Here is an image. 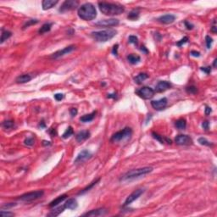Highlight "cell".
<instances>
[{
    "label": "cell",
    "mask_w": 217,
    "mask_h": 217,
    "mask_svg": "<svg viewBox=\"0 0 217 217\" xmlns=\"http://www.w3.org/2000/svg\"><path fill=\"white\" fill-rule=\"evenodd\" d=\"M59 3V1L57 0H43L42 2V9L43 10H48L52 9L54 7L57 3Z\"/></svg>",
    "instance_id": "19"
},
{
    "label": "cell",
    "mask_w": 217,
    "mask_h": 217,
    "mask_svg": "<svg viewBox=\"0 0 217 217\" xmlns=\"http://www.w3.org/2000/svg\"><path fill=\"white\" fill-rule=\"evenodd\" d=\"M168 103V100L166 98H163L159 100H153L151 101V105L152 107L156 109V110H162L166 107Z\"/></svg>",
    "instance_id": "13"
},
{
    "label": "cell",
    "mask_w": 217,
    "mask_h": 217,
    "mask_svg": "<svg viewBox=\"0 0 217 217\" xmlns=\"http://www.w3.org/2000/svg\"><path fill=\"white\" fill-rule=\"evenodd\" d=\"M98 7L100 11L108 16H119L125 11L123 5L117 3H107V2H99Z\"/></svg>",
    "instance_id": "1"
},
{
    "label": "cell",
    "mask_w": 217,
    "mask_h": 217,
    "mask_svg": "<svg viewBox=\"0 0 217 217\" xmlns=\"http://www.w3.org/2000/svg\"><path fill=\"white\" fill-rule=\"evenodd\" d=\"M73 133H74L73 128L71 127H69L67 129H66V131L64 132V134L62 135V137H63V138H65V139H66V138L70 137L71 136H72Z\"/></svg>",
    "instance_id": "33"
},
{
    "label": "cell",
    "mask_w": 217,
    "mask_h": 217,
    "mask_svg": "<svg viewBox=\"0 0 217 217\" xmlns=\"http://www.w3.org/2000/svg\"><path fill=\"white\" fill-rule=\"evenodd\" d=\"M66 199H67V195H66V194H63V195H61V196H59L58 198L54 199V200L49 204V207H50V208H54L55 206H58L59 204H61L63 201H65Z\"/></svg>",
    "instance_id": "22"
},
{
    "label": "cell",
    "mask_w": 217,
    "mask_h": 217,
    "mask_svg": "<svg viewBox=\"0 0 217 217\" xmlns=\"http://www.w3.org/2000/svg\"><path fill=\"white\" fill-rule=\"evenodd\" d=\"M199 143L201 145H204V146H208V147H210L212 146V144L210 142H209L206 138L204 137H200L199 138Z\"/></svg>",
    "instance_id": "35"
},
{
    "label": "cell",
    "mask_w": 217,
    "mask_h": 217,
    "mask_svg": "<svg viewBox=\"0 0 217 217\" xmlns=\"http://www.w3.org/2000/svg\"><path fill=\"white\" fill-rule=\"evenodd\" d=\"M202 127L204 129V130H208L209 129V121H204L203 122V124H202Z\"/></svg>",
    "instance_id": "49"
},
{
    "label": "cell",
    "mask_w": 217,
    "mask_h": 217,
    "mask_svg": "<svg viewBox=\"0 0 217 217\" xmlns=\"http://www.w3.org/2000/svg\"><path fill=\"white\" fill-rule=\"evenodd\" d=\"M107 214V210L105 209H97L92 210L88 213H85L83 216H102Z\"/></svg>",
    "instance_id": "17"
},
{
    "label": "cell",
    "mask_w": 217,
    "mask_h": 217,
    "mask_svg": "<svg viewBox=\"0 0 217 217\" xmlns=\"http://www.w3.org/2000/svg\"><path fill=\"white\" fill-rule=\"evenodd\" d=\"M54 98L57 100V101H61L63 98H64V94L62 93H56L54 95Z\"/></svg>",
    "instance_id": "44"
},
{
    "label": "cell",
    "mask_w": 217,
    "mask_h": 217,
    "mask_svg": "<svg viewBox=\"0 0 217 217\" xmlns=\"http://www.w3.org/2000/svg\"><path fill=\"white\" fill-rule=\"evenodd\" d=\"M152 136L154 139H156L157 141H159L160 144H164V143H167V144H171V140L166 138V137H163V136H160L159 135L158 133L156 132H152Z\"/></svg>",
    "instance_id": "23"
},
{
    "label": "cell",
    "mask_w": 217,
    "mask_h": 217,
    "mask_svg": "<svg viewBox=\"0 0 217 217\" xmlns=\"http://www.w3.org/2000/svg\"><path fill=\"white\" fill-rule=\"evenodd\" d=\"M175 20H176V16L174 15H170V14L164 15L157 19V20L162 24H171L175 21Z\"/></svg>",
    "instance_id": "16"
},
{
    "label": "cell",
    "mask_w": 217,
    "mask_h": 217,
    "mask_svg": "<svg viewBox=\"0 0 217 217\" xmlns=\"http://www.w3.org/2000/svg\"><path fill=\"white\" fill-rule=\"evenodd\" d=\"M42 144H43V145H49V144H50V142H47V141H43Z\"/></svg>",
    "instance_id": "54"
},
{
    "label": "cell",
    "mask_w": 217,
    "mask_h": 217,
    "mask_svg": "<svg viewBox=\"0 0 217 217\" xmlns=\"http://www.w3.org/2000/svg\"><path fill=\"white\" fill-rule=\"evenodd\" d=\"M128 40H129L130 43H132V44H135V45H137V43H138V38L136 36H130Z\"/></svg>",
    "instance_id": "40"
},
{
    "label": "cell",
    "mask_w": 217,
    "mask_h": 217,
    "mask_svg": "<svg viewBox=\"0 0 217 217\" xmlns=\"http://www.w3.org/2000/svg\"><path fill=\"white\" fill-rule=\"evenodd\" d=\"M148 78V75L147 73H140L137 76L134 77V81L137 84H141L144 81Z\"/></svg>",
    "instance_id": "25"
},
{
    "label": "cell",
    "mask_w": 217,
    "mask_h": 217,
    "mask_svg": "<svg viewBox=\"0 0 217 217\" xmlns=\"http://www.w3.org/2000/svg\"><path fill=\"white\" fill-rule=\"evenodd\" d=\"M153 168L149 167V166H146L143 168H138V169H133L131 170L127 171L126 174H124L121 178L120 181H123V182H127V181H131L141 177H144L146 175L151 173L153 171Z\"/></svg>",
    "instance_id": "2"
},
{
    "label": "cell",
    "mask_w": 217,
    "mask_h": 217,
    "mask_svg": "<svg viewBox=\"0 0 217 217\" xmlns=\"http://www.w3.org/2000/svg\"><path fill=\"white\" fill-rule=\"evenodd\" d=\"M211 111H212L211 108H210V107L206 106V108H205V115H209L211 113Z\"/></svg>",
    "instance_id": "51"
},
{
    "label": "cell",
    "mask_w": 217,
    "mask_h": 217,
    "mask_svg": "<svg viewBox=\"0 0 217 217\" xmlns=\"http://www.w3.org/2000/svg\"><path fill=\"white\" fill-rule=\"evenodd\" d=\"M216 29H217V27L216 26H213L212 27H211V32H213L214 34H216Z\"/></svg>",
    "instance_id": "53"
},
{
    "label": "cell",
    "mask_w": 217,
    "mask_h": 217,
    "mask_svg": "<svg viewBox=\"0 0 217 217\" xmlns=\"http://www.w3.org/2000/svg\"><path fill=\"white\" fill-rule=\"evenodd\" d=\"M43 194H44V192L42 190L30 192V193H27L21 195L19 198V200L23 201V202H32V201H34V200L42 198L43 196Z\"/></svg>",
    "instance_id": "6"
},
{
    "label": "cell",
    "mask_w": 217,
    "mask_h": 217,
    "mask_svg": "<svg viewBox=\"0 0 217 217\" xmlns=\"http://www.w3.org/2000/svg\"><path fill=\"white\" fill-rule=\"evenodd\" d=\"M138 17H139V11L136 10V9H134L131 12H130L129 15H128V16H127V18L129 19V20H137Z\"/></svg>",
    "instance_id": "31"
},
{
    "label": "cell",
    "mask_w": 217,
    "mask_h": 217,
    "mask_svg": "<svg viewBox=\"0 0 217 217\" xmlns=\"http://www.w3.org/2000/svg\"><path fill=\"white\" fill-rule=\"evenodd\" d=\"M32 79V76L30 74H22L16 77V82L17 83H26L30 82Z\"/></svg>",
    "instance_id": "20"
},
{
    "label": "cell",
    "mask_w": 217,
    "mask_h": 217,
    "mask_svg": "<svg viewBox=\"0 0 217 217\" xmlns=\"http://www.w3.org/2000/svg\"><path fill=\"white\" fill-rule=\"evenodd\" d=\"M25 144L27 145V146H32V145L34 144V139H33V137H27L25 140Z\"/></svg>",
    "instance_id": "42"
},
{
    "label": "cell",
    "mask_w": 217,
    "mask_h": 217,
    "mask_svg": "<svg viewBox=\"0 0 217 217\" xmlns=\"http://www.w3.org/2000/svg\"><path fill=\"white\" fill-rule=\"evenodd\" d=\"M190 54H191L192 56H193V57H199V56H200V53H199V52H197V51H194V50L191 51Z\"/></svg>",
    "instance_id": "50"
},
{
    "label": "cell",
    "mask_w": 217,
    "mask_h": 217,
    "mask_svg": "<svg viewBox=\"0 0 217 217\" xmlns=\"http://www.w3.org/2000/svg\"><path fill=\"white\" fill-rule=\"evenodd\" d=\"M99 180H100V179L98 178V179L95 180L94 181H92V182L91 183L89 186H88V187H85V188H84L83 190H82L81 192H79V193H78V194H83V193H85L86 192L89 191L91 188H92V187H94V186H95V185H96V184H97V183H98V182L99 181Z\"/></svg>",
    "instance_id": "32"
},
{
    "label": "cell",
    "mask_w": 217,
    "mask_h": 217,
    "mask_svg": "<svg viewBox=\"0 0 217 217\" xmlns=\"http://www.w3.org/2000/svg\"><path fill=\"white\" fill-rule=\"evenodd\" d=\"M205 42H206L207 49H210L212 46V43H213V39L210 36H205Z\"/></svg>",
    "instance_id": "38"
},
{
    "label": "cell",
    "mask_w": 217,
    "mask_h": 217,
    "mask_svg": "<svg viewBox=\"0 0 217 217\" xmlns=\"http://www.w3.org/2000/svg\"><path fill=\"white\" fill-rule=\"evenodd\" d=\"M36 23H38V20H27V22L24 25L23 28L25 29V28H26V27H29V26H32V25H35Z\"/></svg>",
    "instance_id": "39"
},
{
    "label": "cell",
    "mask_w": 217,
    "mask_h": 217,
    "mask_svg": "<svg viewBox=\"0 0 217 217\" xmlns=\"http://www.w3.org/2000/svg\"><path fill=\"white\" fill-rule=\"evenodd\" d=\"M135 92L140 98H142L143 99H146V100L152 98L154 95V90L149 87H143V88L136 90Z\"/></svg>",
    "instance_id": "7"
},
{
    "label": "cell",
    "mask_w": 217,
    "mask_h": 217,
    "mask_svg": "<svg viewBox=\"0 0 217 217\" xmlns=\"http://www.w3.org/2000/svg\"><path fill=\"white\" fill-rule=\"evenodd\" d=\"M117 34V32L114 29H107L103 31L92 32L91 33V36L93 40L99 42H105L108 40L112 39Z\"/></svg>",
    "instance_id": "4"
},
{
    "label": "cell",
    "mask_w": 217,
    "mask_h": 217,
    "mask_svg": "<svg viewBox=\"0 0 217 217\" xmlns=\"http://www.w3.org/2000/svg\"><path fill=\"white\" fill-rule=\"evenodd\" d=\"M16 205H17V204H16V203H9V204H3V205L1 206V209H2V210H4V209L9 210V209L13 208V207H15V206H16Z\"/></svg>",
    "instance_id": "37"
},
{
    "label": "cell",
    "mask_w": 217,
    "mask_h": 217,
    "mask_svg": "<svg viewBox=\"0 0 217 217\" xmlns=\"http://www.w3.org/2000/svg\"><path fill=\"white\" fill-rule=\"evenodd\" d=\"M11 36H12V32H9V31H4V30H3V31H2V34H1V40H0V42H1V43L4 42L5 41H7Z\"/></svg>",
    "instance_id": "30"
},
{
    "label": "cell",
    "mask_w": 217,
    "mask_h": 217,
    "mask_svg": "<svg viewBox=\"0 0 217 217\" xmlns=\"http://www.w3.org/2000/svg\"><path fill=\"white\" fill-rule=\"evenodd\" d=\"M75 47L74 45H70V46H68V47H66V48H65V49H63L61 50H59V51L55 52L54 54H53L50 56V58L51 59H59V58H60V57H62V56H64L65 54L71 53L72 51L75 50Z\"/></svg>",
    "instance_id": "11"
},
{
    "label": "cell",
    "mask_w": 217,
    "mask_h": 217,
    "mask_svg": "<svg viewBox=\"0 0 217 217\" xmlns=\"http://www.w3.org/2000/svg\"><path fill=\"white\" fill-rule=\"evenodd\" d=\"M92 157V154L90 151L85 149L82 150V152H80L78 154V155L76 156L75 160V163H79V162H84L86 160H88V159H90Z\"/></svg>",
    "instance_id": "14"
},
{
    "label": "cell",
    "mask_w": 217,
    "mask_h": 217,
    "mask_svg": "<svg viewBox=\"0 0 217 217\" xmlns=\"http://www.w3.org/2000/svg\"><path fill=\"white\" fill-rule=\"evenodd\" d=\"M70 113H71V116H75L77 114V109L75 108H71L70 109Z\"/></svg>",
    "instance_id": "48"
},
{
    "label": "cell",
    "mask_w": 217,
    "mask_h": 217,
    "mask_svg": "<svg viewBox=\"0 0 217 217\" xmlns=\"http://www.w3.org/2000/svg\"><path fill=\"white\" fill-rule=\"evenodd\" d=\"M132 134V130L130 127H126L123 130L115 132L112 137H111V142L114 143H119V142H123L125 140H128Z\"/></svg>",
    "instance_id": "5"
},
{
    "label": "cell",
    "mask_w": 217,
    "mask_h": 217,
    "mask_svg": "<svg viewBox=\"0 0 217 217\" xmlns=\"http://www.w3.org/2000/svg\"><path fill=\"white\" fill-rule=\"evenodd\" d=\"M186 91H187V93H189V94H195V93H197V88L196 87H194V86H190V87H187V88H186Z\"/></svg>",
    "instance_id": "36"
},
{
    "label": "cell",
    "mask_w": 217,
    "mask_h": 217,
    "mask_svg": "<svg viewBox=\"0 0 217 217\" xmlns=\"http://www.w3.org/2000/svg\"><path fill=\"white\" fill-rule=\"evenodd\" d=\"M201 71L205 72L207 75L210 74L211 72V67L210 66H208V67H201Z\"/></svg>",
    "instance_id": "45"
},
{
    "label": "cell",
    "mask_w": 217,
    "mask_h": 217,
    "mask_svg": "<svg viewBox=\"0 0 217 217\" xmlns=\"http://www.w3.org/2000/svg\"><path fill=\"white\" fill-rule=\"evenodd\" d=\"M53 24L52 23H45L42 25V26L39 29L38 32L40 34H43V33H46L48 32H49L51 30V27H52Z\"/></svg>",
    "instance_id": "28"
},
{
    "label": "cell",
    "mask_w": 217,
    "mask_h": 217,
    "mask_svg": "<svg viewBox=\"0 0 217 217\" xmlns=\"http://www.w3.org/2000/svg\"><path fill=\"white\" fill-rule=\"evenodd\" d=\"M187 41H188V37H187V36H184L183 38H181L180 41H178V42H177V45L178 47H181L183 44H185L186 42H187Z\"/></svg>",
    "instance_id": "41"
},
{
    "label": "cell",
    "mask_w": 217,
    "mask_h": 217,
    "mask_svg": "<svg viewBox=\"0 0 217 217\" xmlns=\"http://www.w3.org/2000/svg\"><path fill=\"white\" fill-rule=\"evenodd\" d=\"M127 60H128L131 64L136 65V64H137V63L140 62L141 58H140V56L136 55V54H129V55L127 56Z\"/></svg>",
    "instance_id": "26"
},
{
    "label": "cell",
    "mask_w": 217,
    "mask_h": 217,
    "mask_svg": "<svg viewBox=\"0 0 217 217\" xmlns=\"http://www.w3.org/2000/svg\"><path fill=\"white\" fill-rule=\"evenodd\" d=\"M65 210V208L64 205H63V206H59V207L54 209L53 210H51V212H50L48 216H59V214H61Z\"/></svg>",
    "instance_id": "27"
},
{
    "label": "cell",
    "mask_w": 217,
    "mask_h": 217,
    "mask_svg": "<svg viewBox=\"0 0 217 217\" xmlns=\"http://www.w3.org/2000/svg\"><path fill=\"white\" fill-rule=\"evenodd\" d=\"M77 14L80 18L86 21L92 20L97 16L96 9L90 3H86L82 4V6H80V8L78 9Z\"/></svg>",
    "instance_id": "3"
},
{
    "label": "cell",
    "mask_w": 217,
    "mask_h": 217,
    "mask_svg": "<svg viewBox=\"0 0 217 217\" xmlns=\"http://www.w3.org/2000/svg\"><path fill=\"white\" fill-rule=\"evenodd\" d=\"M175 142L177 145H181V146H189L193 144V139L187 136V135H178L175 138Z\"/></svg>",
    "instance_id": "9"
},
{
    "label": "cell",
    "mask_w": 217,
    "mask_h": 217,
    "mask_svg": "<svg viewBox=\"0 0 217 217\" xmlns=\"http://www.w3.org/2000/svg\"><path fill=\"white\" fill-rule=\"evenodd\" d=\"M0 215L2 216H15V214L14 213H12V212H6V211H4V210H2L1 212H0Z\"/></svg>",
    "instance_id": "43"
},
{
    "label": "cell",
    "mask_w": 217,
    "mask_h": 217,
    "mask_svg": "<svg viewBox=\"0 0 217 217\" xmlns=\"http://www.w3.org/2000/svg\"><path fill=\"white\" fill-rule=\"evenodd\" d=\"M79 5V2L78 1H75V0H66L65 1L60 9L59 11L60 12H66V11H70V10H73L75 9L77 6Z\"/></svg>",
    "instance_id": "8"
},
{
    "label": "cell",
    "mask_w": 217,
    "mask_h": 217,
    "mask_svg": "<svg viewBox=\"0 0 217 217\" xmlns=\"http://www.w3.org/2000/svg\"><path fill=\"white\" fill-rule=\"evenodd\" d=\"M141 50H142V51H145V53H146V54L148 53V50H147V49H145V47H142Z\"/></svg>",
    "instance_id": "55"
},
{
    "label": "cell",
    "mask_w": 217,
    "mask_h": 217,
    "mask_svg": "<svg viewBox=\"0 0 217 217\" xmlns=\"http://www.w3.org/2000/svg\"><path fill=\"white\" fill-rule=\"evenodd\" d=\"M144 193V189H137V190H135L133 193H131L128 197L126 199L125 203H124V206H127L129 204H131L132 202H134L135 200L138 199L143 193Z\"/></svg>",
    "instance_id": "10"
},
{
    "label": "cell",
    "mask_w": 217,
    "mask_h": 217,
    "mask_svg": "<svg viewBox=\"0 0 217 217\" xmlns=\"http://www.w3.org/2000/svg\"><path fill=\"white\" fill-rule=\"evenodd\" d=\"M177 128H178L179 130H184L186 127H187V122H186V120L183 119V118H181L179 120H177L175 123Z\"/></svg>",
    "instance_id": "29"
},
{
    "label": "cell",
    "mask_w": 217,
    "mask_h": 217,
    "mask_svg": "<svg viewBox=\"0 0 217 217\" xmlns=\"http://www.w3.org/2000/svg\"><path fill=\"white\" fill-rule=\"evenodd\" d=\"M216 59H215V60H214V64H213L214 67H216Z\"/></svg>",
    "instance_id": "56"
},
{
    "label": "cell",
    "mask_w": 217,
    "mask_h": 217,
    "mask_svg": "<svg viewBox=\"0 0 217 217\" xmlns=\"http://www.w3.org/2000/svg\"><path fill=\"white\" fill-rule=\"evenodd\" d=\"M171 88V84L166 81H160L155 86V91L158 92H163Z\"/></svg>",
    "instance_id": "15"
},
{
    "label": "cell",
    "mask_w": 217,
    "mask_h": 217,
    "mask_svg": "<svg viewBox=\"0 0 217 217\" xmlns=\"http://www.w3.org/2000/svg\"><path fill=\"white\" fill-rule=\"evenodd\" d=\"M118 47H119V45L118 44H115L114 47H113V49H112V53L113 54H115V55H117L118 54Z\"/></svg>",
    "instance_id": "46"
},
{
    "label": "cell",
    "mask_w": 217,
    "mask_h": 217,
    "mask_svg": "<svg viewBox=\"0 0 217 217\" xmlns=\"http://www.w3.org/2000/svg\"><path fill=\"white\" fill-rule=\"evenodd\" d=\"M184 24H185V26H186L187 29H188V30H192V29H193V26L192 24H190L188 21H185V22H184Z\"/></svg>",
    "instance_id": "47"
},
{
    "label": "cell",
    "mask_w": 217,
    "mask_h": 217,
    "mask_svg": "<svg viewBox=\"0 0 217 217\" xmlns=\"http://www.w3.org/2000/svg\"><path fill=\"white\" fill-rule=\"evenodd\" d=\"M64 206L65 209H68V210H75L77 208L78 204H77V201L75 199H70L65 202Z\"/></svg>",
    "instance_id": "21"
},
{
    "label": "cell",
    "mask_w": 217,
    "mask_h": 217,
    "mask_svg": "<svg viewBox=\"0 0 217 217\" xmlns=\"http://www.w3.org/2000/svg\"><path fill=\"white\" fill-rule=\"evenodd\" d=\"M14 125H15V123L13 121H5L2 123V127L4 129H10L14 127Z\"/></svg>",
    "instance_id": "34"
},
{
    "label": "cell",
    "mask_w": 217,
    "mask_h": 217,
    "mask_svg": "<svg viewBox=\"0 0 217 217\" xmlns=\"http://www.w3.org/2000/svg\"><path fill=\"white\" fill-rule=\"evenodd\" d=\"M90 137V132L88 131H82L78 132L75 136V139L78 143H82L83 141H86Z\"/></svg>",
    "instance_id": "18"
},
{
    "label": "cell",
    "mask_w": 217,
    "mask_h": 217,
    "mask_svg": "<svg viewBox=\"0 0 217 217\" xmlns=\"http://www.w3.org/2000/svg\"><path fill=\"white\" fill-rule=\"evenodd\" d=\"M119 23H120V21L117 19H108V20H99L95 25L98 26H103V27H111V26H118Z\"/></svg>",
    "instance_id": "12"
},
{
    "label": "cell",
    "mask_w": 217,
    "mask_h": 217,
    "mask_svg": "<svg viewBox=\"0 0 217 217\" xmlns=\"http://www.w3.org/2000/svg\"><path fill=\"white\" fill-rule=\"evenodd\" d=\"M108 98H116V93H111V94H108Z\"/></svg>",
    "instance_id": "52"
},
{
    "label": "cell",
    "mask_w": 217,
    "mask_h": 217,
    "mask_svg": "<svg viewBox=\"0 0 217 217\" xmlns=\"http://www.w3.org/2000/svg\"><path fill=\"white\" fill-rule=\"evenodd\" d=\"M96 113H97L96 111H93V112H92L91 114L85 115H83V116H82V117L80 118V121H81L82 122H90V121H92L94 119Z\"/></svg>",
    "instance_id": "24"
}]
</instances>
